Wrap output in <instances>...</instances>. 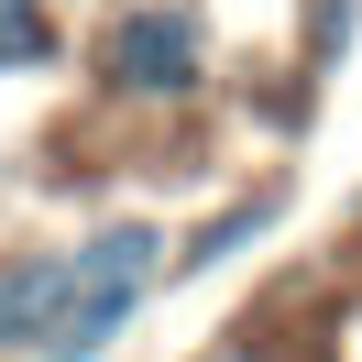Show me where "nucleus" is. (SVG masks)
I'll use <instances>...</instances> for the list:
<instances>
[{"label":"nucleus","mask_w":362,"mask_h":362,"mask_svg":"<svg viewBox=\"0 0 362 362\" xmlns=\"http://www.w3.org/2000/svg\"><path fill=\"white\" fill-rule=\"evenodd\" d=\"M88 88L110 110L143 121H187L220 99V23L198 0H110L88 33Z\"/></svg>","instance_id":"nucleus-2"},{"label":"nucleus","mask_w":362,"mask_h":362,"mask_svg":"<svg viewBox=\"0 0 362 362\" xmlns=\"http://www.w3.org/2000/svg\"><path fill=\"white\" fill-rule=\"evenodd\" d=\"M274 220H286V176H264V187H230L209 220H187V230H176V252H165V286H187V274H220L230 252L274 242Z\"/></svg>","instance_id":"nucleus-4"},{"label":"nucleus","mask_w":362,"mask_h":362,"mask_svg":"<svg viewBox=\"0 0 362 362\" xmlns=\"http://www.w3.org/2000/svg\"><path fill=\"white\" fill-rule=\"evenodd\" d=\"M66 308V242H0V362H33Z\"/></svg>","instance_id":"nucleus-3"},{"label":"nucleus","mask_w":362,"mask_h":362,"mask_svg":"<svg viewBox=\"0 0 362 362\" xmlns=\"http://www.w3.org/2000/svg\"><path fill=\"white\" fill-rule=\"evenodd\" d=\"M165 252H176V230L154 209H99L88 230H66V308L33 362H110L165 296Z\"/></svg>","instance_id":"nucleus-1"},{"label":"nucleus","mask_w":362,"mask_h":362,"mask_svg":"<svg viewBox=\"0 0 362 362\" xmlns=\"http://www.w3.org/2000/svg\"><path fill=\"white\" fill-rule=\"evenodd\" d=\"M66 55H77L66 0H0V88H11V77H55Z\"/></svg>","instance_id":"nucleus-5"}]
</instances>
